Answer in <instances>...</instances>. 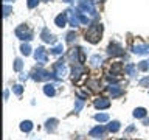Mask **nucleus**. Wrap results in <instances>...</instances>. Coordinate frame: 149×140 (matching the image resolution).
Wrapping results in <instances>:
<instances>
[{"label": "nucleus", "mask_w": 149, "mask_h": 140, "mask_svg": "<svg viewBox=\"0 0 149 140\" xmlns=\"http://www.w3.org/2000/svg\"><path fill=\"white\" fill-rule=\"evenodd\" d=\"M79 51H81V48H72L68 51V59H70V62H73V64H79V62H82V56H79Z\"/></svg>", "instance_id": "nucleus-8"}, {"label": "nucleus", "mask_w": 149, "mask_h": 140, "mask_svg": "<svg viewBox=\"0 0 149 140\" xmlns=\"http://www.w3.org/2000/svg\"><path fill=\"white\" fill-rule=\"evenodd\" d=\"M16 36L19 37L20 41H31L33 39V33L28 27L25 25H19L16 28Z\"/></svg>", "instance_id": "nucleus-3"}, {"label": "nucleus", "mask_w": 149, "mask_h": 140, "mask_svg": "<svg viewBox=\"0 0 149 140\" xmlns=\"http://www.w3.org/2000/svg\"><path fill=\"white\" fill-rule=\"evenodd\" d=\"M22 67H23V62H22V59H16L14 61V70H16V72H19V70H22Z\"/></svg>", "instance_id": "nucleus-30"}, {"label": "nucleus", "mask_w": 149, "mask_h": 140, "mask_svg": "<svg viewBox=\"0 0 149 140\" xmlns=\"http://www.w3.org/2000/svg\"><path fill=\"white\" fill-rule=\"evenodd\" d=\"M31 129H33V123L30 120L22 121V123H20V131H23V132H30Z\"/></svg>", "instance_id": "nucleus-21"}, {"label": "nucleus", "mask_w": 149, "mask_h": 140, "mask_svg": "<svg viewBox=\"0 0 149 140\" xmlns=\"http://www.w3.org/2000/svg\"><path fill=\"white\" fill-rule=\"evenodd\" d=\"M92 2H95V0H92Z\"/></svg>", "instance_id": "nucleus-42"}, {"label": "nucleus", "mask_w": 149, "mask_h": 140, "mask_svg": "<svg viewBox=\"0 0 149 140\" xmlns=\"http://www.w3.org/2000/svg\"><path fill=\"white\" fill-rule=\"evenodd\" d=\"M78 11V17H79V22H82V23H86V25H88L90 23V19H88L87 16H84V13L81 11V9H76Z\"/></svg>", "instance_id": "nucleus-23"}, {"label": "nucleus", "mask_w": 149, "mask_h": 140, "mask_svg": "<svg viewBox=\"0 0 149 140\" xmlns=\"http://www.w3.org/2000/svg\"><path fill=\"white\" fill-rule=\"evenodd\" d=\"M73 41H76V33H74V31H70L68 34H67V42H70V44H72Z\"/></svg>", "instance_id": "nucleus-32"}, {"label": "nucleus", "mask_w": 149, "mask_h": 140, "mask_svg": "<svg viewBox=\"0 0 149 140\" xmlns=\"http://www.w3.org/2000/svg\"><path fill=\"white\" fill-rule=\"evenodd\" d=\"M56 125H58V120H56V118H51V120L47 121L45 129H47V131H50V132H54V131H56Z\"/></svg>", "instance_id": "nucleus-18"}, {"label": "nucleus", "mask_w": 149, "mask_h": 140, "mask_svg": "<svg viewBox=\"0 0 149 140\" xmlns=\"http://www.w3.org/2000/svg\"><path fill=\"white\" fill-rule=\"evenodd\" d=\"M107 51H109L110 56H123V47H121L118 42H112V44L109 45V48H107Z\"/></svg>", "instance_id": "nucleus-7"}, {"label": "nucleus", "mask_w": 149, "mask_h": 140, "mask_svg": "<svg viewBox=\"0 0 149 140\" xmlns=\"http://www.w3.org/2000/svg\"><path fill=\"white\" fill-rule=\"evenodd\" d=\"M34 59L37 61L39 64H47V61H48V56H47V51L44 47H37L36 51H34Z\"/></svg>", "instance_id": "nucleus-5"}, {"label": "nucleus", "mask_w": 149, "mask_h": 140, "mask_svg": "<svg viewBox=\"0 0 149 140\" xmlns=\"http://www.w3.org/2000/svg\"><path fill=\"white\" fill-rule=\"evenodd\" d=\"M62 2H65V3H68V2H72V0H62Z\"/></svg>", "instance_id": "nucleus-40"}, {"label": "nucleus", "mask_w": 149, "mask_h": 140, "mask_svg": "<svg viewBox=\"0 0 149 140\" xmlns=\"http://www.w3.org/2000/svg\"><path fill=\"white\" fill-rule=\"evenodd\" d=\"M102 56L101 55H93L92 58H90V64L93 65V67H100V65L102 64Z\"/></svg>", "instance_id": "nucleus-17"}, {"label": "nucleus", "mask_w": 149, "mask_h": 140, "mask_svg": "<svg viewBox=\"0 0 149 140\" xmlns=\"http://www.w3.org/2000/svg\"><path fill=\"white\" fill-rule=\"evenodd\" d=\"M121 140H124V139H121Z\"/></svg>", "instance_id": "nucleus-43"}, {"label": "nucleus", "mask_w": 149, "mask_h": 140, "mask_svg": "<svg viewBox=\"0 0 149 140\" xmlns=\"http://www.w3.org/2000/svg\"><path fill=\"white\" fill-rule=\"evenodd\" d=\"M64 51V47H62V44H58L56 47H53V48H51V53L53 55H61Z\"/></svg>", "instance_id": "nucleus-26"}, {"label": "nucleus", "mask_w": 149, "mask_h": 140, "mask_svg": "<svg viewBox=\"0 0 149 140\" xmlns=\"http://www.w3.org/2000/svg\"><path fill=\"white\" fill-rule=\"evenodd\" d=\"M82 106H84V100H82V98H79V100L76 101V106H74V112H79L82 109Z\"/></svg>", "instance_id": "nucleus-31"}, {"label": "nucleus", "mask_w": 149, "mask_h": 140, "mask_svg": "<svg viewBox=\"0 0 149 140\" xmlns=\"http://www.w3.org/2000/svg\"><path fill=\"white\" fill-rule=\"evenodd\" d=\"M14 93H16V95H22V92H23V87L20 86V84H17V86H14Z\"/></svg>", "instance_id": "nucleus-33"}, {"label": "nucleus", "mask_w": 149, "mask_h": 140, "mask_svg": "<svg viewBox=\"0 0 149 140\" xmlns=\"http://www.w3.org/2000/svg\"><path fill=\"white\" fill-rule=\"evenodd\" d=\"M67 17H68V22L72 27H78L79 25V17H78V11L76 9H67Z\"/></svg>", "instance_id": "nucleus-9"}, {"label": "nucleus", "mask_w": 149, "mask_h": 140, "mask_svg": "<svg viewBox=\"0 0 149 140\" xmlns=\"http://www.w3.org/2000/svg\"><path fill=\"white\" fill-rule=\"evenodd\" d=\"M37 3H39V0H28V8H36Z\"/></svg>", "instance_id": "nucleus-35"}, {"label": "nucleus", "mask_w": 149, "mask_h": 140, "mask_svg": "<svg viewBox=\"0 0 149 140\" xmlns=\"http://www.w3.org/2000/svg\"><path fill=\"white\" fill-rule=\"evenodd\" d=\"M124 72H127L130 76H134L135 75V65L134 64H126L124 65Z\"/></svg>", "instance_id": "nucleus-24"}, {"label": "nucleus", "mask_w": 149, "mask_h": 140, "mask_svg": "<svg viewBox=\"0 0 149 140\" xmlns=\"http://www.w3.org/2000/svg\"><path fill=\"white\" fill-rule=\"evenodd\" d=\"M84 72H86V69H84L82 67V65H79V64H74L73 65V79H78L79 76H81V75L84 73Z\"/></svg>", "instance_id": "nucleus-13"}, {"label": "nucleus", "mask_w": 149, "mask_h": 140, "mask_svg": "<svg viewBox=\"0 0 149 140\" xmlns=\"http://www.w3.org/2000/svg\"><path fill=\"white\" fill-rule=\"evenodd\" d=\"M65 73H67V67H65V62L64 61H58L54 65V76L56 78H64Z\"/></svg>", "instance_id": "nucleus-6"}, {"label": "nucleus", "mask_w": 149, "mask_h": 140, "mask_svg": "<svg viewBox=\"0 0 149 140\" xmlns=\"http://www.w3.org/2000/svg\"><path fill=\"white\" fill-rule=\"evenodd\" d=\"M132 51L135 55H148L149 53V45H146V44H135L132 47Z\"/></svg>", "instance_id": "nucleus-10"}, {"label": "nucleus", "mask_w": 149, "mask_h": 140, "mask_svg": "<svg viewBox=\"0 0 149 140\" xmlns=\"http://www.w3.org/2000/svg\"><path fill=\"white\" fill-rule=\"evenodd\" d=\"M8 95H9V93H8V90H5V92H3V97H5V100H8Z\"/></svg>", "instance_id": "nucleus-39"}, {"label": "nucleus", "mask_w": 149, "mask_h": 140, "mask_svg": "<svg viewBox=\"0 0 149 140\" xmlns=\"http://www.w3.org/2000/svg\"><path fill=\"white\" fill-rule=\"evenodd\" d=\"M93 106H95L96 109H107V107H110V101L107 100V98H96V100L93 101Z\"/></svg>", "instance_id": "nucleus-11"}, {"label": "nucleus", "mask_w": 149, "mask_h": 140, "mask_svg": "<svg viewBox=\"0 0 149 140\" xmlns=\"http://www.w3.org/2000/svg\"><path fill=\"white\" fill-rule=\"evenodd\" d=\"M5 2H13V0H5Z\"/></svg>", "instance_id": "nucleus-41"}, {"label": "nucleus", "mask_w": 149, "mask_h": 140, "mask_svg": "<svg viewBox=\"0 0 149 140\" xmlns=\"http://www.w3.org/2000/svg\"><path fill=\"white\" fill-rule=\"evenodd\" d=\"M101 34H102V25L101 23L90 25V28L86 31V41L92 42V44H96V42H100Z\"/></svg>", "instance_id": "nucleus-1"}, {"label": "nucleus", "mask_w": 149, "mask_h": 140, "mask_svg": "<svg viewBox=\"0 0 149 140\" xmlns=\"http://www.w3.org/2000/svg\"><path fill=\"white\" fill-rule=\"evenodd\" d=\"M78 9L90 14V16H93V17L96 16V9H95V6H93L92 0H79L78 2Z\"/></svg>", "instance_id": "nucleus-2"}, {"label": "nucleus", "mask_w": 149, "mask_h": 140, "mask_svg": "<svg viewBox=\"0 0 149 140\" xmlns=\"http://www.w3.org/2000/svg\"><path fill=\"white\" fill-rule=\"evenodd\" d=\"M40 37H42V39H44L45 42H48V44L54 41V36H53V34H51V33L48 31V28H44V30H42V33H40Z\"/></svg>", "instance_id": "nucleus-15"}, {"label": "nucleus", "mask_w": 149, "mask_h": 140, "mask_svg": "<svg viewBox=\"0 0 149 140\" xmlns=\"http://www.w3.org/2000/svg\"><path fill=\"white\" fill-rule=\"evenodd\" d=\"M134 117H137V118H144V117H146V109H144V107H137V109L134 111Z\"/></svg>", "instance_id": "nucleus-22"}, {"label": "nucleus", "mask_w": 149, "mask_h": 140, "mask_svg": "<svg viewBox=\"0 0 149 140\" xmlns=\"http://www.w3.org/2000/svg\"><path fill=\"white\" fill-rule=\"evenodd\" d=\"M109 131L110 132H116V131H120V123L118 121H112L109 125Z\"/></svg>", "instance_id": "nucleus-27"}, {"label": "nucleus", "mask_w": 149, "mask_h": 140, "mask_svg": "<svg viewBox=\"0 0 149 140\" xmlns=\"http://www.w3.org/2000/svg\"><path fill=\"white\" fill-rule=\"evenodd\" d=\"M123 70H124V67L120 62H113V64H112V67H110V73L115 75V76H118V75H121Z\"/></svg>", "instance_id": "nucleus-14"}, {"label": "nucleus", "mask_w": 149, "mask_h": 140, "mask_svg": "<svg viewBox=\"0 0 149 140\" xmlns=\"http://www.w3.org/2000/svg\"><path fill=\"white\" fill-rule=\"evenodd\" d=\"M95 120H96V121H101V123H102V121H107V120H109V115H107V114H96V115H95Z\"/></svg>", "instance_id": "nucleus-28"}, {"label": "nucleus", "mask_w": 149, "mask_h": 140, "mask_svg": "<svg viewBox=\"0 0 149 140\" xmlns=\"http://www.w3.org/2000/svg\"><path fill=\"white\" fill-rule=\"evenodd\" d=\"M25 79H26V73H22L20 75V81H25Z\"/></svg>", "instance_id": "nucleus-38"}, {"label": "nucleus", "mask_w": 149, "mask_h": 140, "mask_svg": "<svg viewBox=\"0 0 149 140\" xmlns=\"http://www.w3.org/2000/svg\"><path fill=\"white\" fill-rule=\"evenodd\" d=\"M11 11H13L11 6H8V5H5V6H3V14H5V17H8L9 14H11Z\"/></svg>", "instance_id": "nucleus-34"}, {"label": "nucleus", "mask_w": 149, "mask_h": 140, "mask_svg": "<svg viewBox=\"0 0 149 140\" xmlns=\"http://www.w3.org/2000/svg\"><path fill=\"white\" fill-rule=\"evenodd\" d=\"M104 128L102 126H96V128H93L92 131H90V137H95V139H98V137H102L104 135Z\"/></svg>", "instance_id": "nucleus-16"}, {"label": "nucleus", "mask_w": 149, "mask_h": 140, "mask_svg": "<svg viewBox=\"0 0 149 140\" xmlns=\"http://www.w3.org/2000/svg\"><path fill=\"white\" fill-rule=\"evenodd\" d=\"M44 93H45L47 97H54L56 90H54V86H53V84H45V87H44Z\"/></svg>", "instance_id": "nucleus-19"}, {"label": "nucleus", "mask_w": 149, "mask_h": 140, "mask_svg": "<svg viewBox=\"0 0 149 140\" xmlns=\"http://www.w3.org/2000/svg\"><path fill=\"white\" fill-rule=\"evenodd\" d=\"M109 92L112 97H120L123 93V89L118 87V86H109Z\"/></svg>", "instance_id": "nucleus-20"}, {"label": "nucleus", "mask_w": 149, "mask_h": 140, "mask_svg": "<svg viewBox=\"0 0 149 140\" xmlns=\"http://www.w3.org/2000/svg\"><path fill=\"white\" fill-rule=\"evenodd\" d=\"M54 23L59 28H64L65 25H67V13H62V14H59V16H56Z\"/></svg>", "instance_id": "nucleus-12"}, {"label": "nucleus", "mask_w": 149, "mask_h": 140, "mask_svg": "<svg viewBox=\"0 0 149 140\" xmlns=\"http://www.w3.org/2000/svg\"><path fill=\"white\" fill-rule=\"evenodd\" d=\"M20 51H22V55L28 56V55L31 53V47L28 45V44H22V47H20Z\"/></svg>", "instance_id": "nucleus-25"}, {"label": "nucleus", "mask_w": 149, "mask_h": 140, "mask_svg": "<svg viewBox=\"0 0 149 140\" xmlns=\"http://www.w3.org/2000/svg\"><path fill=\"white\" fill-rule=\"evenodd\" d=\"M138 69L140 70H143V72H146V70H149V61H141V62L138 64Z\"/></svg>", "instance_id": "nucleus-29"}, {"label": "nucleus", "mask_w": 149, "mask_h": 140, "mask_svg": "<svg viewBox=\"0 0 149 140\" xmlns=\"http://www.w3.org/2000/svg\"><path fill=\"white\" fill-rule=\"evenodd\" d=\"M140 84H141V86H149V78H143L141 81H140Z\"/></svg>", "instance_id": "nucleus-37"}, {"label": "nucleus", "mask_w": 149, "mask_h": 140, "mask_svg": "<svg viewBox=\"0 0 149 140\" xmlns=\"http://www.w3.org/2000/svg\"><path fill=\"white\" fill-rule=\"evenodd\" d=\"M31 78L39 83V81H47V79H50L51 75H50V72H47V70H44V69H37V70L33 72Z\"/></svg>", "instance_id": "nucleus-4"}, {"label": "nucleus", "mask_w": 149, "mask_h": 140, "mask_svg": "<svg viewBox=\"0 0 149 140\" xmlns=\"http://www.w3.org/2000/svg\"><path fill=\"white\" fill-rule=\"evenodd\" d=\"M87 86H92V89H98V83L96 81H88Z\"/></svg>", "instance_id": "nucleus-36"}]
</instances>
